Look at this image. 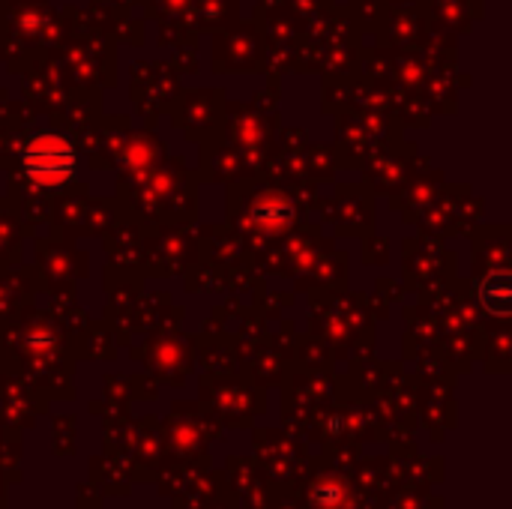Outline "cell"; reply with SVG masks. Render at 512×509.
I'll return each instance as SVG.
<instances>
[{"mask_svg":"<svg viewBox=\"0 0 512 509\" xmlns=\"http://www.w3.org/2000/svg\"><path fill=\"white\" fill-rule=\"evenodd\" d=\"M291 219V201L288 198H261L252 207V222L264 228H279Z\"/></svg>","mask_w":512,"mask_h":509,"instance_id":"3957f363","label":"cell"},{"mask_svg":"<svg viewBox=\"0 0 512 509\" xmlns=\"http://www.w3.org/2000/svg\"><path fill=\"white\" fill-rule=\"evenodd\" d=\"M315 498H318L321 507H336V504L342 501V489H336V486H321V489L315 492Z\"/></svg>","mask_w":512,"mask_h":509,"instance_id":"277c9868","label":"cell"},{"mask_svg":"<svg viewBox=\"0 0 512 509\" xmlns=\"http://www.w3.org/2000/svg\"><path fill=\"white\" fill-rule=\"evenodd\" d=\"M480 306L489 312V315H498L504 318L510 312V273L501 267L495 273H489L483 282H480Z\"/></svg>","mask_w":512,"mask_h":509,"instance_id":"7a4b0ae2","label":"cell"},{"mask_svg":"<svg viewBox=\"0 0 512 509\" xmlns=\"http://www.w3.org/2000/svg\"><path fill=\"white\" fill-rule=\"evenodd\" d=\"M24 174L39 186H60L75 174V150L66 138L45 132L36 135L21 153Z\"/></svg>","mask_w":512,"mask_h":509,"instance_id":"6da1fadb","label":"cell"}]
</instances>
